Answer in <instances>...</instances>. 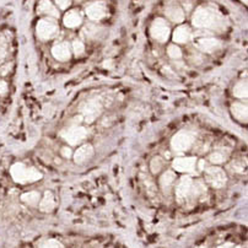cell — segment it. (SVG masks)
Listing matches in <instances>:
<instances>
[{"instance_id":"1","label":"cell","mask_w":248,"mask_h":248,"mask_svg":"<svg viewBox=\"0 0 248 248\" xmlns=\"http://www.w3.org/2000/svg\"><path fill=\"white\" fill-rule=\"evenodd\" d=\"M10 176L14 182L19 185H27V183L40 181L43 174L34 167H27L22 162H16L10 167Z\"/></svg>"},{"instance_id":"2","label":"cell","mask_w":248,"mask_h":248,"mask_svg":"<svg viewBox=\"0 0 248 248\" xmlns=\"http://www.w3.org/2000/svg\"><path fill=\"white\" fill-rule=\"evenodd\" d=\"M10 33L8 30H0V80H6L5 78L13 70V63L8 62L9 45H10Z\"/></svg>"},{"instance_id":"3","label":"cell","mask_w":248,"mask_h":248,"mask_svg":"<svg viewBox=\"0 0 248 248\" xmlns=\"http://www.w3.org/2000/svg\"><path fill=\"white\" fill-rule=\"evenodd\" d=\"M196 140V134L188 130H181L171 139V148L176 153H186Z\"/></svg>"},{"instance_id":"4","label":"cell","mask_w":248,"mask_h":248,"mask_svg":"<svg viewBox=\"0 0 248 248\" xmlns=\"http://www.w3.org/2000/svg\"><path fill=\"white\" fill-rule=\"evenodd\" d=\"M61 137L65 140L69 145L75 146L81 143L82 140L86 139L87 130L86 128L81 127V125H70L66 129L62 130Z\"/></svg>"},{"instance_id":"5","label":"cell","mask_w":248,"mask_h":248,"mask_svg":"<svg viewBox=\"0 0 248 248\" xmlns=\"http://www.w3.org/2000/svg\"><path fill=\"white\" fill-rule=\"evenodd\" d=\"M205 181L206 183H209V186L219 189V188L225 187L227 182V177L224 170L220 169V167L211 166L205 170Z\"/></svg>"},{"instance_id":"6","label":"cell","mask_w":248,"mask_h":248,"mask_svg":"<svg viewBox=\"0 0 248 248\" xmlns=\"http://www.w3.org/2000/svg\"><path fill=\"white\" fill-rule=\"evenodd\" d=\"M80 111H81L82 116H84L85 122L87 124H90L101 116V113H102V105H101L98 100L93 98V100H89L86 103H84Z\"/></svg>"},{"instance_id":"7","label":"cell","mask_w":248,"mask_h":248,"mask_svg":"<svg viewBox=\"0 0 248 248\" xmlns=\"http://www.w3.org/2000/svg\"><path fill=\"white\" fill-rule=\"evenodd\" d=\"M170 33H171V30H170L169 25L166 24L164 19L157 17V19L154 20L153 25L150 27V34L153 36L154 40H156L157 42L165 43L169 40Z\"/></svg>"},{"instance_id":"8","label":"cell","mask_w":248,"mask_h":248,"mask_svg":"<svg viewBox=\"0 0 248 248\" xmlns=\"http://www.w3.org/2000/svg\"><path fill=\"white\" fill-rule=\"evenodd\" d=\"M36 32L40 40L48 41L58 33V25L49 19H42L37 22Z\"/></svg>"},{"instance_id":"9","label":"cell","mask_w":248,"mask_h":248,"mask_svg":"<svg viewBox=\"0 0 248 248\" xmlns=\"http://www.w3.org/2000/svg\"><path fill=\"white\" fill-rule=\"evenodd\" d=\"M214 15L210 13V10L203 8V6L197 9V10L194 11V14H193L192 24L196 27H198V29H206V27H210L211 25H214Z\"/></svg>"},{"instance_id":"10","label":"cell","mask_w":248,"mask_h":248,"mask_svg":"<svg viewBox=\"0 0 248 248\" xmlns=\"http://www.w3.org/2000/svg\"><path fill=\"white\" fill-rule=\"evenodd\" d=\"M196 157H177L172 162V167L174 171L181 172V173H193L197 169Z\"/></svg>"},{"instance_id":"11","label":"cell","mask_w":248,"mask_h":248,"mask_svg":"<svg viewBox=\"0 0 248 248\" xmlns=\"http://www.w3.org/2000/svg\"><path fill=\"white\" fill-rule=\"evenodd\" d=\"M192 182L190 177L183 176L180 180L176 187V199L178 203H185L188 197L190 196V188H192Z\"/></svg>"},{"instance_id":"12","label":"cell","mask_w":248,"mask_h":248,"mask_svg":"<svg viewBox=\"0 0 248 248\" xmlns=\"http://www.w3.org/2000/svg\"><path fill=\"white\" fill-rule=\"evenodd\" d=\"M86 15L90 20H102L107 16V6L103 1H95L86 8Z\"/></svg>"},{"instance_id":"13","label":"cell","mask_w":248,"mask_h":248,"mask_svg":"<svg viewBox=\"0 0 248 248\" xmlns=\"http://www.w3.org/2000/svg\"><path fill=\"white\" fill-rule=\"evenodd\" d=\"M93 148L91 144H84V145L80 146L77 151L74 153V161L75 164L82 165L86 161H89L91 157L93 156Z\"/></svg>"},{"instance_id":"14","label":"cell","mask_w":248,"mask_h":248,"mask_svg":"<svg viewBox=\"0 0 248 248\" xmlns=\"http://www.w3.org/2000/svg\"><path fill=\"white\" fill-rule=\"evenodd\" d=\"M52 54L59 62H68L70 59V57H72V52H70L69 45L65 42L53 46Z\"/></svg>"},{"instance_id":"15","label":"cell","mask_w":248,"mask_h":248,"mask_svg":"<svg viewBox=\"0 0 248 248\" xmlns=\"http://www.w3.org/2000/svg\"><path fill=\"white\" fill-rule=\"evenodd\" d=\"M197 47L199 48L201 50L205 53H211L214 52L215 49L220 47V42L219 40L214 37H205V38H201L199 41H197Z\"/></svg>"},{"instance_id":"16","label":"cell","mask_w":248,"mask_h":248,"mask_svg":"<svg viewBox=\"0 0 248 248\" xmlns=\"http://www.w3.org/2000/svg\"><path fill=\"white\" fill-rule=\"evenodd\" d=\"M63 22L68 29H75V27L81 25L82 19L77 10H70L65 14V16H64Z\"/></svg>"},{"instance_id":"17","label":"cell","mask_w":248,"mask_h":248,"mask_svg":"<svg viewBox=\"0 0 248 248\" xmlns=\"http://www.w3.org/2000/svg\"><path fill=\"white\" fill-rule=\"evenodd\" d=\"M38 208L43 213H50L53 209L56 208V201H54V196H53L52 192H46L43 198H41L40 204H38Z\"/></svg>"},{"instance_id":"18","label":"cell","mask_w":248,"mask_h":248,"mask_svg":"<svg viewBox=\"0 0 248 248\" xmlns=\"http://www.w3.org/2000/svg\"><path fill=\"white\" fill-rule=\"evenodd\" d=\"M166 16L171 20L172 22H176V24H180L185 20V13H183L182 9L177 5H171L166 8Z\"/></svg>"},{"instance_id":"19","label":"cell","mask_w":248,"mask_h":248,"mask_svg":"<svg viewBox=\"0 0 248 248\" xmlns=\"http://www.w3.org/2000/svg\"><path fill=\"white\" fill-rule=\"evenodd\" d=\"M38 13L43 14V15L54 16V17L59 16L58 9L53 5L50 0H41L40 4H38Z\"/></svg>"},{"instance_id":"20","label":"cell","mask_w":248,"mask_h":248,"mask_svg":"<svg viewBox=\"0 0 248 248\" xmlns=\"http://www.w3.org/2000/svg\"><path fill=\"white\" fill-rule=\"evenodd\" d=\"M190 38V31L187 26H178L173 31L172 40L176 43H187Z\"/></svg>"},{"instance_id":"21","label":"cell","mask_w":248,"mask_h":248,"mask_svg":"<svg viewBox=\"0 0 248 248\" xmlns=\"http://www.w3.org/2000/svg\"><path fill=\"white\" fill-rule=\"evenodd\" d=\"M231 113L233 114L237 121L246 123L247 122V106L243 105V103H232L231 106Z\"/></svg>"},{"instance_id":"22","label":"cell","mask_w":248,"mask_h":248,"mask_svg":"<svg viewBox=\"0 0 248 248\" xmlns=\"http://www.w3.org/2000/svg\"><path fill=\"white\" fill-rule=\"evenodd\" d=\"M174 181H176V173L173 171H166L160 177V186L165 192H167L173 186Z\"/></svg>"},{"instance_id":"23","label":"cell","mask_w":248,"mask_h":248,"mask_svg":"<svg viewBox=\"0 0 248 248\" xmlns=\"http://www.w3.org/2000/svg\"><path fill=\"white\" fill-rule=\"evenodd\" d=\"M21 201L25 204L31 206H36L40 204L41 201V193L36 192V190H32V192H26L21 196Z\"/></svg>"},{"instance_id":"24","label":"cell","mask_w":248,"mask_h":248,"mask_svg":"<svg viewBox=\"0 0 248 248\" xmlns=\"http://www.w3.org/2000/svg\"><path fill=\"white\" fill-rule=\"evenodd\" d=\"M37 248H66L65 243L54 237L46 238L37 245Z\"/></svg>"},{"instance_id":"25","label":"cell","mask_w":248,"mask_h":248,"mask_svg":"<svg viewBox=\"0 0 248 248\" xmlns=\"http://www.w3.org/2000/svg\"><path fill=\"white\" fill-rule=\"evenodd\" d=\"M206 192V187L203 182L201 181H197V182H192V188H190V196L193 198H199L201 196H203L204 193Z\"/></svg>"},{"instance_id":"26","label":"cell","mask_w":248,"mask_h":248,"mask_svg":"<svg viewBox=\"0 0 248 248\" xmlns=\"http://www.w3.org/2000/svg\"><path fill=\"white\" fill-rule=\"evenodd\" d=\"M202 248H209V247H202ZM213 248H247V247H246V243L236 242V241L233 240H224L217 242Z\"/></svg>"},{"instance_id":"27","label":"cell","mask_w":248,"mask_h":248,"mask_svg":"<svg viewBox=\"0 0 248 248\" xmlns=\"http://www.w3.org/2000/svg\"><path fill=\"white\" fill-rule=\"evenodd\" d=\"M247 82L240 81L233 87V96L237 98H247Z\"/></svg>"},{"instance_id":"28","label":"cell","mask_w":248,"mask_h":248,"mask_svg":"<svg viewBox=\"0 0 248 248\" xmlns=\"http://www.w3.org/2000/svg\"><path fill=\"white\" fill-rule=\"evenodd\" d=\"M164 166H165V161L160 157V156L154 157L150 162V170L154 174L160 173V172L162 171V169H164Z\"/></svg>"},{"instance_id":"29","label":"cell","mask_w":248,"mask_h":248,"mask_svg":"<svg viewBox=\"0 0 248 248\" xmlns=\"http://www.w3.org/2000/svg\"><path fill=\"white\" fill-rule=\"evenodd\" d=\"M167 54H169L172 59H180L181 57H182V50H181V48L178 47V46L171 45L167 48Z\"/></svg>"},{"instance_id":"30","label":"cell","mask_w":248,"mask_h":248,"mask_svg":"<svg viewBox=\"0 0 248 248\" xmlns=\"http://www.w3.org/2000/svg\"><path fill=\"white\" fill-rule=\"evenodd\" d=\"M209 160H210L213 164L219 165V164H222V162L226 161V156H225L222 153H219V151H217V153L210 154V156H209Z\"/></svg>"},{"instance_id":"31","label":"cell","mask_w":248,"mask_h":248,"mask_svg":"<svg viewBox=\"0 0 248 248\" xmlns=\"http://www.w3.org/2000/svg\"><path fill=\"white\" fill-rule=\"evenodd\" d=\"M73 50H74V54L77 57L84 54V52H85L84 43L80 42V41H78V40L74 41V42H73Z\"/></svg>"},{"instance_id":"32","label":"cell","mask_w":248,"mask_h":248,"mask_svg":"<svg viewBox=\"0 0 248 248\" xmlns=\"http://www.w3.org/2000/svg\"><path fill=\"white\" fill-rule=\"evenodd\" d=\"M96 32H97V29L95 26H93V25H89V26H86L82 30V34H85V37L89 38H91L93 36H96Z\"/></svg>"},{"instance_id":"33","label":"cell","mask_w":248,"mask_h":248,"mask_svg":"<svg viewBox=\"0 0 248 248\" xmlns=\"http://www.w3.org/2000/svg\"><path fill=\"white\" fill-rule=\"evenodd\" d=\"M54 1H56V4L62 9V10L68 9L69 6H70V4H72V0H54Z\"/></svg>"},{"instance_id":"34","label":"cell","mask_w":248,"mask_h":248,"mask_svg":"<svg viewBox=\"0 0 248 248\" xmlns=\"http://www.w3.org/2000/svg\"><path fill=\"white\" fill-rule=\"evenodd\" d=\"M61 154H62V156H63V157L70 158V157H72L73 153H72V149L68 148V146H64V148H62Z\"/></svg>"},{"instance_id":"35","label":"cell","mask_w":248,"mask_h":248,"mask_svg":"<svg viewBox=\"0 0 248 248\" xmlns=\"http://www.w3.org/2000/svg\"><path fill=\"white\" fill-rule=\"evenodd\" d=\"M241 1H242V3H245V4H247V0H241Z\"/></svg>"}]
</instances>
